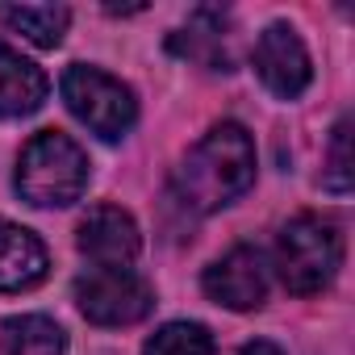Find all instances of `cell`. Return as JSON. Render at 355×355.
I'll use <instances>...</instances> for the list:
<instances>
[{
	"mask_svg": "<svg viewBox=\"0 0 355 355\" xmlns=\"http://www.w3.org/2000/svg\"><path fill=\"white\" fill-rule=\"evenodd\" d=\"M209 301L234 309V313H247V309H259L268 301V268H263V255L255 247H234L230 255H222L218 263L205 268L201 276Z\"/></svg>",
	"mask_w": 355,
	"mask_h": 355,
	"instance_id": "cell-7",
	"label": "cell"
},
{
	"mask_svg": "<svg viewBox=\"0 0 355 355\" xmlns=\"http://www.w3.org/2000/svg\"><path fill=\"white\" fill-rule=\"evenodd\" d=\"M76 243H80V251L92 268H134V259L142 251V234H138L134 218L121 205L88 209V218L80 222Z\"/></svg>",
	"mask_w": 355,
	"mask_h": 355,
	"instance_id": "cell-8",
	"label": "cell"
},
{
	"mask_svg": "<svg viewBox=\"0 0 355 355\" xmlns=\"http://www.w3.org/2000/svg\"><path fill=\"white\" fill-rule=\"evenodd\" d=\"M5 343H9V355H63L67 334L46 313H21L5 322Z\"/></svg>",
	"mask_w": 355,
	"mask_h": 355,
	"instance_id": "cell-12",
	"label": "cell"
},
{
	"mask_svg": "<svg viewBox=\"0 0 355 355\" xmlns=\"http://www.w3.org/2000/svg\"><path fill=\"white\" fill-rule=\"evenodd\" d=\"M142 355H214V334L201 322H167L146 338Z\"/></svg>",
	"mask_w": 355,
	"mask_h": 355,
	"instance_id": "cell-13",
	"label": "cell"
},
{
	"mask_svg": "<svg viewBox=\"0 0 355 355\" xmlns=\"http://www.w3.org/2000/svg\"><path fill=\"white\" fill-rule=\"evenodd\" d=\"M59 92H63L67 109L105 142L125 138L138 121V101H134L130 84H121L117 76H109L101 67L71 63L59 80Z\"/></svg>",
	"mask_w": 355,
	"mask_h": 355,
	"instance_id": "cell-4",
	"label": "cell"
},
{
	"mask_svg": "<svg viewBox=\"0 0 355 355\" xmlns=\"http://www.w3.org/2000/svg\"><path fill=\"white\" fill-rule=\"evenodd\" d=\"M255 184V142L239 121H218L171 175V189L184 209L218 214Z\"/></svg>",
	"mask_w": 355,
	"mask_h": 355,
	"instance_id": "cell-1",
	"label": "cell"
},
{
	"mask_svg": "<svg viewBox=\"0 0 355 355\" xmlns=\"http://www.w3.org/2000/svg\"><path fill=\"white\" fill-rule=\"evenodd\" d=\"M0 21L26 34L34 46L55 51L71 26V9L67 5H0Z\"/></svg>",
	"mask_w": 355,
	"mask_h": 355,
	"instance_id": "cell-11",
	"label": "cell"
},
{
	"mask_svg": "<svg viewBox=\"0 0 355 355\" xmlns=\"http://www.w3.org/2000/svg\"><path fill=\"white\" fill-rule=\"evenodd\" d=\"M243 355H284V351H280L272 338H255V343H247V347H243Z\"/></svg>",
	"mask_w": 355,
	"mask_h": 355,
	"instance_id": "cell-15",
	"label": "cell"
},
{
	"mask_svg": "<svg viewBox=\"0 0 355 355\" xmlns=\"http://www.w3.org/2000/svg\"><path fill=\"white\" fill-rule=\"evenodd\" d=\"M13 184H17L21 201H30L38 209H63V205L80 201L88 189V155L63 130H42L26 142Z\"/></svg>",
	"mask_w": 355,
	"mask_h": 355,
	"instance_id": "cell-2",
	"label": "cell"
},
{
	"mask_svg": "<svg viewBox=\"0 0 355 355\" xmlns=\"http://www.w3.org/2000/svg\"><path fill=\"white\" fill-rule=\"evenodd\" d=\"M51 255L42 239L9 218H0V293H26L46 280Z\"/></svg>",
	"mask_w": 355,
	"mask_h": 355,
	"instance_id": "cell-9",
	"label": "cell"
},
{
	"mask_svg": "<svg viewBox=\"0 0 355 355\" xmlns=\"http://www.w3.org/2000/svg\"><path fill=\"white\" fill-rule=\"evenodd\" d=\"M338 263H343V234H338L330 222L313 218V214H297V218L280 230V239H276V268H280V280H284V288L297 293V297L322 293V288L334 280Z\"/></svg>",
	"mask_w": 355,
	"mask_h": 355,
	"instance_id": "cell-3",
	"label": "cell"
},
{
	"mask_svg": "<svg viewBox=\"0 0 355 355\" xmlns=\"http://www.w3.org/2000/svg\"><path fill=\"white\" fill-rule=\"evenodd\" d=\"M46 92H51V80L38 63H30L13 46H0V117L38 113Z\"/></svg>",
	"mask_w": 355,
	"mask_h": 355,
	"instance_id": "cell-10",
	"label": "cell"
},
{
	"mask_svg": "<svg viewBox=\"0 0 355 355\" xmlns=\"http://www.w3.org/2000/svg\"><path fill=\"white\" fill-rule=\"evenodd\" d=\"M322 189L347 197L351 193V121L343 117L334 125V138H330V159H326V171H322Z\"/></svg>",
	"mask_w": 355,
	"mask_h": 355,
	"instance_id": "cell-14",
	"label": "cell"
},
{
	"mask_svg": "<svg viewBox=\"0 0 355 355\" xmlns=\"http://www.w3.org/2000/svg\"><path fill=\"white\" fill-rule=\"evenodd\" d=\"M255 71H259L263 88L272 96H280V101H297L309 88L313 63H309V51H305V42L297 38L293 26L272 21L259 34V42H255Z\"/></svg>",
	"mask_w": 355,
	"mask_h": 355,
	"instance_id": "cell-6",
	"label": "cell"
},
{
	"mask_svg": "<svg viewBox=\"0 0 355 355\" xmlns=\"http://www.w3.org/2000/svg\"><path fill=\"white\" fill-rule=\"evenodd\" d=\"M76 305L96 326H134L155 309V288L134 268H92L76 276Z\"/></svg>",
	"mask_w": 355,
	"mask_h": 355,
	"instance_id": "cell-5",
	"label": "cell"
}]
</instances>
